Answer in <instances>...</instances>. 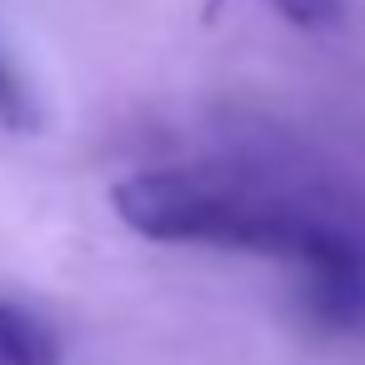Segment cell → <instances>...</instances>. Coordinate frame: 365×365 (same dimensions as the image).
Returning a JSON list of instances; mask_svg holds the SVG:
<instances>
[{
	"label": "cell",
	"instance_id": "6da1fadb",
	"mask_svg": "<svg viewBox=\"0 0 365 365\" xmlns=\"http://www.w3.org/2000/svg\"><path fill=\"white\" fill-rule=\"evenodd\" d=\"M110 210L125 230L165 245H220L295 260L315 230V210L265 195L210 170H135L110 185Z\"/></svg>",
	"mask_w": 365,
	"mask_h": 365
},
{
	"label": "cell",
	"instance_id": "7a4b0ae2",
	"mask_svg": "<svg viewBox=\"0 0 365 365\" xmlns=\"http://www.w3.org/2000/svg\"><path fill=\"white\" fill-rule=\"evenodd\" d=\"M0 365H61L56 330L6 295H0Z\"/></svg>",
	"mask_w": 365,
	"mask_h": 365
},
{
	"label": "cell",
	"instance_id": "3957f363",
	"mask_svg": "<svg viewBox=\"0 0 365 365\" xmlns=\"http://www.w3.org/2000/svg\"><path fill=\"white\" fill-rule=\"evenodd\" d=\"M225 6H235V0H205V21H215ZM260 6L295 31H335L345 21V0H260Z\"/></svg>",
	"mask_w": 365,
	"mask_h": 365
},
{
	"label": "cell",
	"instance_id": "277c9868",
	"mask_svg": "<svg viewBox=\"0 0 365 365\" xmlns=\"http://www.w3.org/2000/svg\"><path fill=\"white\" fill-rule=\"evenodd\" d=\"M0 125L6 130H36L41 125V110H36L31 91L21 86V76L11 71L6 56H0Z\"/></svg>",
	"mask_w": 365,
	"mask_h": 365
}]
</instances>
